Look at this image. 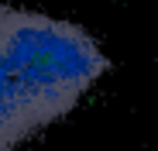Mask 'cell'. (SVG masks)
Here are the masks:
<instances>
[{"label": "cell", "instance_id": "obj_1", "mask_svg": "<svg viewBox=\"0 0 158 151\" xmlns=\"http://www.w3.org/2000/svg\"><path fill=\"white\" fill-rule=\"evenodd\" d=\"M110 72L107 52L76 21L0 7V151H17L69 117Z\"/></svg>", "mask_w": 158, "mask_h": 151}]
</instances>
